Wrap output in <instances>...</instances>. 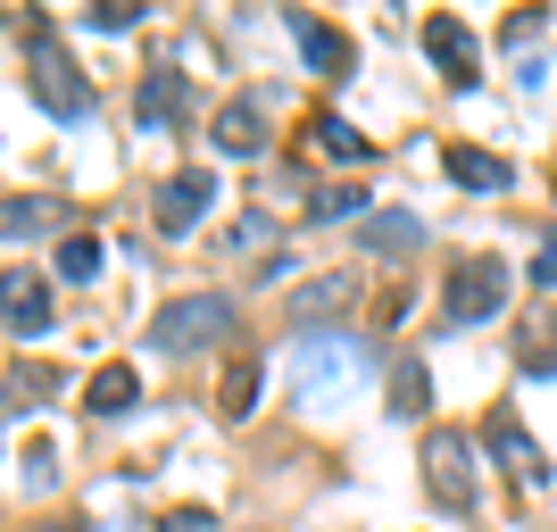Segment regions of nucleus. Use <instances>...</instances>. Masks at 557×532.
Masks as SVG:
<instances>
[{
    "label": "nucleus",
    "mask_w": 557,
    "mask_h": 532,
    "mask_svg": "<svg viewBox=\"0 0 557 532\" xmlns=\"http://www.w3.org/2000/svg\"><path fill=\"white\" fill-rule=\"evenodd\" d=\"M134 399H141L134 367H100L92 383H84V408H92V417H134Z\"/></svg>",
    "instance_id": "9b49d317"
},
{
    "label": "nucleus",
    "mask_w": 557,
    "mask_h": 532,
    "mask_svg": "<svg viewBox=\"0 0 557 532\" xmlns=\"http://www.w3.org/2000/svg\"><path fill=\"white\" fill-rule=\"evenodd\" d=\"M424 50L442 59L449 84H474V34H466L458 17H433V25H424Z\"/></svg>",
    "instance_id": "9d476101"
},
{
    "label": "nucleus",
    "mask_w": 557,
    "mask_h": 532,
    "mask_svg": "<svg viewBox=\"0 0 557 532\" xmlns=\"http://www.w3.org/2000/svg\"><path fill=\"white\" fill-rule=\"evenodd\" d=\"M50 267H59V283H100V267H109V250H100V233H67Z\"/></svg>",
    "instance_id": "4468645a"
},
{
    "label": "nucleus",
    "mask_w": 557,
    "mask_h": 532,
    "mask_svg": "<svg viewBox=\"0 0 557 532\" xmlns=\"http://www.w3.org/2000/svg\"><path fill=\"white\" fill-rule=\"evenodd\" d=\"M424 491H433L449 516H474V449H466L458 433L424 441Z\"/></svg>",
    "instance_id": "39448f33"
},
{
    "label": "nucleus",
    "mask_w": 557,
    "mask_h": 532,
    "mask_svg": "<svg viewBox=\"0 0 557 532\" xmlns=\"http://www.w3.org/2000/svg\"><path fill=\"white\" fill-rule=\"evenodd\" d=\"M358 209H367V200H358V191H325V200H317V209H308V216H317V225H342V216H358Z\"/></svg>",
    "instance_id": "4be33fe9"
},
{
    "label": "nucleus",
    "mask_w": 557,
    "mask_h": 532,
    "mask_svg": "<svg viewBox=\"0 0 557 532\" xmlns=\"http://www.w3.org/2000/svg\"><path fill=\"white\" fill-rule=\"evenodd\" d=\"M17 474H25V483H34V491L50 483V449H42V441H34V449H17Z\"/></svg>",
    "instance_id": "5701e85b"
},
{
    "label": "nucleus",
    "mask_w": 557,
    "mask_h": 532,
    "mask_svg": "<svg viewBox=\"0 0 557 532\" xmlns=\"http://www.w3.org/2000/svg\"><path fill=\"white\" fill-rule=\"evenodd\" d=\"M233 324H242V308L225 292H191V300H166L150 317V342L159 349H216V342H233Z\"/></svg>",
    "instance_id": "7ed1b4c3"
},
{
    "label": "nucleus",
    "mask_w": 557,
    "mask_h": 532,
    "mask_svg": "<svg viewBox=\"0 0 557 532\" xmlns=\"http://www.w3.org/2000/svg\"><path fill=\"white\" fill-rule=\"evenodd\" d=\"M292 42H300V59H308L317 75H349V67H358L349 34H333L325 17H300V9H292Z\"/></svg>",
    "instance_id": "6e6552de"
},
{
    "label": "nucleus",
    "mask_w": 557,
    "mask_h": 532,
    "mask_svg": "<svg viewBox=\"0 0 557 532\" xmlns=\"http://www.w3.org/2000/svg\"><path fill=\"white\" fill-rule=\"evenodd\" d=\"M442 166H449V184H458V191H508V166L491 159V150H474V141H449Z\"/></svg>",
    "instance_id": "1a4fd4ad"
},
{
    "label": "nucleus",
    "mask_w": 557,
    "mask_h": 532,
    "mask_svg": "<svg viewBox=\"0 0 557 532\" xmlns=\"http://www.w3.org/2000/svg\"><path fill=\"white\" fill-rule=\"evenodd\" d=\"M424 242V225L408 209H383V216H367V250H417Z\"/></svg>",
    "instance_id": "a211bd4d"
},
{
    "label": "nucleus",
    "mask_w": 557,
    "mask_h": 532,
    "mask_svg": "<svg viewBox=\"0 0 557 532\" xmlns=\"http://www.w3.org/2000/svg\"><path fill=\"white\" fill-rule=\"evenodd\" d=\"M433 408V367L424 358H399L392 367V417H424Z\"/></svg>",
    "instance_id": "2eb2a0df"
},
{
    "label": "nucleus",
    "mask_w": 557,
    "mask_h": 532,
    "mask_svg": "<svg viewBox=\"0 0 557 532\" xmlns=\"http://www.w3.org/2000/svg\"><path fill=\"white\" fill-rule=\"evenodd\" d=\"M42 225H50V200H9V216H0L9 242H25V233H42Z\"/></svg>",
    "instance_id": "aec40b11"
},
{
    "label": "nucleus",
    "mask_w": 557,
    "mask_h": 532,
    "mask_svg": "<svg viewBox=\"0 0 557 532\" xmlns=\"http://www.w3.org/2000/svg\"><path fill=\"white\" fill-rule=\"evenodd\" d=\"M209 200H216V175H209V166H184V175L159 191V233H166V242H184V233L200 225Z\"/></svg>",
    "instance_id": "0eeeda50"
},
{
    "label": "nucleus",
    "mask_w": 557,
    "mask_h": 532,
    "mask_svg": "<svg viewBox=\"0 0 557 532\" xmlns=\"http://www.w3.org/2000/svg\"><path fill=\"white\" fill-rule=\"evenodd\" d=\"M134 109H141V125L175 116V109H184V75H175V67H150V75H141V100H134Z\"/></svg>",
    "instance_id": "dca6fc26"
},
{
    "label": "nucleus",
    "mask_w": 557,
    "mask_h": 532,
    "mask_svg": "<svg viewBox=\"0 0 557 532\" xmlns=\"http://www.w3.org/2000/svg\"><path fill=\"white\" fill-rule=\"evenodd\" d=\"M349 383H367V342H349V333H308L300 358H292V399H300V408H325V399H342Z\"/></svg>",
    "instance_id": "f257e3e1"
},
{
    "label": "nucleus",
    "mask_w": 557,
    "mask_h": 532,
    "mask_svg": "<svg viewBox=\"0 0 557 532\" xmlns=\"http://www.w3.org/2000/svg\"><path fill=\"white\" fill-rule=\"evenodd\" d=\"M308 134H317V150H325V159H342V166H358L367 159V134H358V125H349V116H317V125H308Z\"/></svg>",
    "instance_id": "f3484780"
},
{
    "label": "nucleus",
    "mask_w": 557,
    "mask_h": 532,
    "mask_svg": "<svg viewBox=\"0 0 557 532\" xmlns=\"http://www.w3.org/2000/svg\"><path fill=\"white\" fill-rule=\"evenodd\" d=\"M84 25L92 34H125V25H141V0H100V9H84Z\"/></svg>",
    "instance_id": "6ab92c4d"
},
{
    "label": "nucleus",
    "mask_w": 557,
    "mask_h": 532,
    "mask_svg": "<svg viewBox=\"0 0 557 532\" xmlns=\"http://www.w3.org/2000/svg\"><path fill=\"white\" fill-rule=\"evenodd\" d=\"M250 399H258V367H233L225 374V417H250Z\"/></svg>",
    "instance_id": "412c9836"
},
{
    "label": "nucleus",
    "mask_w": 557,
    "mask_h": 532,
    "mask_svg": "<svg viewBox=\"0 0 557 532\" xmlns=\"http://www.w3.org/2000/svg\"><path fill=\"white\" fill-rule=\"evenodd\" d=\"M216 150H225V159H258V150H267V116H258V100H242V109L216 116Z\"/></svg>",
    "instance_id": "f8f14e48"
},
{
    "label": "nucleus",
    "mask_w": 557,
    "mask_h": 532,
    "mask_svg": "<svg viewBox=\"0 0 557 532\" xmlns=\"http://www.w3.org/2000/svg\"><path fill=\"white\" fill-rule=\"evenodd\" d=\"M508 308V267L499 258H466L458 275H449V292H442V317L449 324H491Z\"/></svg>",
    "instance_id": "20e7f679"
},
{
    "label": "nucleus",
    "mask_w": 557,
    "mask_h": 532,
    "mask_svg": "<svg viewBox=\"0 0 557 532\" xmlns=\"http://www.w3.org/2000/svg\"><path fill=\"white\" fill-rule=\"evenodd\" d=\"M67 532H75V524H67Z\"/></svg>",
    "instance_id": "a878e982"
},
{
    "label": "nucleus",
    "mask_w": 557,
    "mask_h": 532,
    "mask_svg": "<svg viewBox=\"0 0 557 532\" xmlns=\"http://www.w3.org/2000/svg\"><path fill=\"white\" fill-rule=\"evenodd\" d=\"M533 283H557V233H541V258H533Z\"/></svg>",
    "instance_id": "393cba45"
},
{
    "label": "nucleus",
    "mask_w": 557,
    "mask_h": 532,
    "mask_svg": "<svg viewBox=\"0 0 557 532\" xmlns=\"http://www.w3.org/2000/svg\"><path fill=\"white\" fill-rule=\"evenodd\" d=\"M50 324V292L34 275H9V342H34Z\"/></svg>",
    "instance_id": "ddd939ff"
},
{
    "label": "nucleus",
    "mask_w": 557,
    "mask_h": 532,
    "mask_svg": "<svg viewBox=\"0 0 557 532\" xmlns=\"http://www.w3.org/2000/svg\"><path fill=\"white\" fill-rule=\"evenodd\" d=\"M209 524H216V516H209V508H184V516H166V524H159V532H209Z\"/></svg>",
    "instance_id": "b1692460"
},
{
    "label": "nucleus",
    "mask_w": 557,
    "mask_h": 532,
    "mask_svg": "<svg viewBox=\"0 0 557 532\" xmlns=\"http://www.w3.org/2000/svg\"><path fill=\"white\" fill-rule=\"evenodd\" d=\"M483 441H491V458L508 466V474H516L524 491H541V483H549V458H541V441L524 433V424H516V408H491Z\"/></svg>",
    "instance_id": "423d86ee"
},
{
    "label": "nucleus",
    "mask_w": 557,
    "mask_h": 532,
    "mask_svg": "<svg viewBox=\"0 0 557 532\" xmlns=\"http://www.w3.org/2000/svg\"><path fill=\"white\" fill-rule=\"evenodd\" d=\"M25 92L42 100L59 125H84V116H92V84L75 75V59L59 50V34H42V25H34V42H25Z\"/></svg>",
    "instance_id": "f03ea898"
}]
</instances>
